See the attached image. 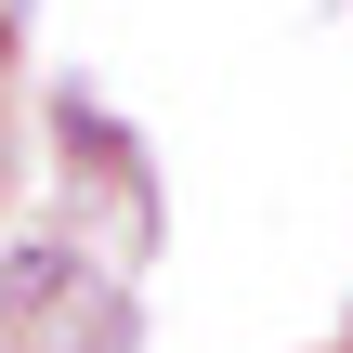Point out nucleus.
<instances>
[{"label":"nucleus","mask_w":353,"mask_h":353,"mask_svg":"<svg viewBox=\"0 0 353 353\" xmlns=\"http://www.w3.org/2000/svg\"><path fill=\"white\" fill-rule=\"evenodd\" d=\"M65 288H79V262H65V249H52V236H26V249H13V262H0V327H26V314H52V301H65Z\"/></svg>","instance_id":"obj_1"},{"label":"nucleus","mask_w":353,"mask_h":353,"mask_svg":"<svg viewBox=\"0 0 353 353\" xmlns=\"http://www.w3.org/2000/svg\"><path fill=\"white\" fill-rule=\"evenodd\" d=\"M0 353H13V341H0Z\"/></svg>","instance_id":"obj_2"}]
</instances>
